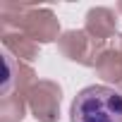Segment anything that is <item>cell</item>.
I'll return each mask as SVG.
<instances>
[{
    "label": "cell",
    "instance_id": "cell-1",
    "mask_svg": "<svg viewBox=\"0 0 122 122\" xmlns=\"http://www.w3.org/2000/svg\"><path fill=\"white\" fill-rule=\"evenodd\" d=\"M0 29H15L29 36L34 43H53L60 36V19L50 7L22 5V3H3L0 5Z\"/></svg>",
    "mask_w": 122,
    "mask_h": 122
},
{
    "label": "cell",
    "instance_id": "cell-2",
    "mask_svg": "<svg viewBox=\"0 0 122 122\" xmlns=\"http://www.w3.org/2000/svg\"><path fill=\"white\" fill-rule=\"evenodd\" d=\"M70 122H122V93L103 84L81 89L70 105Z\"/></svg>",
    "mask_w": 122,
    "mask_h": 122
},
{
    "label": "cell",
    "instance_id": "cell-3",
    "mask_svg": "<svg viewBox=\"0 0 122 122\" xmlns=\"http://www.w3.org/2000/svg\"><path fill=\"white\" fill-rule=\"evenodd\" d=\"M60 101H62V86L53 79H38L26 93V105L36 122H57Z\"/></svg>",
    "mask_w": 122,
    "mask_h": 122
},
{
    "label": "cell",
    "instance_id": "cell-4",
    "mask_svg": "<svg viewBox=\"0 0 122 122\" xmlns=\"http://www.w3.org/2000/svg\"><path fill=\"white\" fill-rule=\"evenodd\" d=\"M105 46L108 43L96 41L84 29L62 31V36L57 38V50L62 53V57L72 60L77 65H84V67H96V60H98V55L103 53Z\"/></svg>",
    "mask_w": 122,
    "mask_h": 122
},
{
    "label": "cell",
    "instance_id": "cell-5",
    "mask_svg": "<svg viewBox=\"0 0 122 122\" xmlns=\"http://www.w3.org/2000/svg\"><path fill=\"white\" fill-rule=\"evenodd\" d=\"M36 72L31 65L17 60L10 53H3V86H0V98H12V96H24L29 89L36 84Z\"/></svg>",
    "mask_w": 122,
    "mask_h": 122
},
{
    "label": "cell",
    "instance_id": "cell-6",
    "mask_svg": "<svg viewBox=\"0 0 122 122\" xmlns=\"http://www.w3.org/2000/svg\"><path fill=\"white\" fill-rule=\"evenodd\" d=\"M84 31L93 36L96 41L108 43L110 38L117 36V12L112 7H91L86 12Z\"/></svg>",
    "mask_w": 122,
    "mask_h": 122
},
{
    "label": "cell",
    "instance_id": "cell-7",
    "mask_svg": "<svg viewBox=\"0 0 122 122\" xmlns=\"http://www.w3.org/2000/svg\"><path fill=\"white\" fill-rule=\"evenodd\" d=\"M96 74L108 81V84H120L122 86V34L115 36L112 46H105L103 53L96 60Z\"/></svg>",
    "mask_w": 122,
    "mask_h": 122
},
{
    "label": "cell",
    "instance_id": "cell-8",
    "mask_svg": "<svg viewBox=\"0 0 122 122\" xmlns=\"http://www.w3.org/2000/svg\"><path fill=\"white\" fill-rule=\"evenodd\" d=\"M0 38H3V46H5V53L15 55L17 60L31 65L34 60L38 57V43H34L29 36L15 31V29H0Z\"/></svg>",
    "mask_w": 122,
    "mask_h": 122
},
{
    "label": "cell",
    "instance_id": "cell-9",
    "mask_svg": "<svg viewBox=\"0 0 122 122\" xmlns=\"http://www.w3.org/2000/svg\"><path fill=\"white\" fill-rule=\"evenodd\" d=\"M26 110H29V105H26L24 96L0 98V122H22Z\"/></svg>",
    "mask_w": 122,
    "mask_h": 122
},
{
    "label": "cell",
    "instance_id": "cell-10",
    "mask_svg": "<svg viewBox=\"0 0 122 122\" xmlns=\"http://www.w3.org/2000/svg\"><path fill=\"white\" fill-rule=\"evenodd\" d=\"M117 12H122V3H117Z\"/></svg>",
    "mask_w": 122,
    "mask_h": 122
}]
</instances>
